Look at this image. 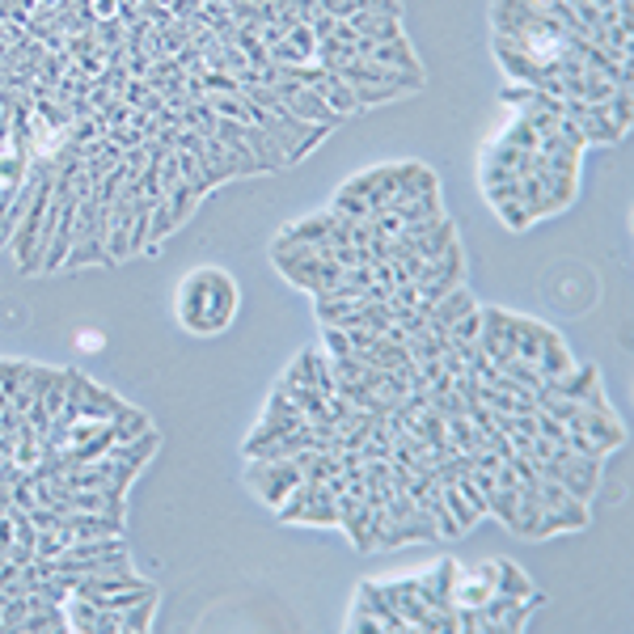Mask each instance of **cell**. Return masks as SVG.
<instances>
[{"instance_id":"25","label":"cell","mask_w":634,"mask_h":634,"mask_svg":"<svg viewBox=\"0 0 634 634\" xmlns=\"http://www.w3.org/2000/svg\"><path fill=\"white\" fill-rule=\"evenodd\" d=\"M119 9L123 0H89V22H119Z\"/></svg>"},{"instance_id":"16","label":"cell","mask_w":634,"mask_h":634,"mask_svg":"<svg viewBox=\"0 0 634 634\" xmlns=\"http://www.w3.org/2000/svg\"><path fill=\"white\" fill-rule=\"evenodd\" d=\"M495 593L520 596V600H533V605H542V600H546V596L533 588V580L516 567L512 558H495Z\"/></svg>"},{"instance_id":"9","label":"cell","mask_w":634,"mask_h":634,"mask_svg":"<svg viewBox=\"0 0 634 634\" xmlns=\"http://www.w3.org/2000/svg\"><path fill=\"white\" fill-rule=\"evenodd\" d=\"M562 115L580 127V136L588 144H618L626 131L605 115V106H593V102H575V98H562Z\"/></svg>"},{"instance_id":"21","label":"cell","mask_w":634,"mask_h":634,"mask_svg":"<svg viewBox=\"0 0 634 634\" xmlns=\"http://www.w3.org/2000/svg\"><path fill=\"white\" fill-rule=\"evenodd\" d=\"M605 115L618 123L622 131L631 127V119H634V85H618V89L609 93V102H605Z\"/></svg>"},{"instance_id":"24","label":"cell","mask_w":634,"mask_h":634,"mask_svg":"<svg viewBox=\"0 0 634 634\" xmlns=\"http://www.w3.org/2000/svg\"><path fill=\"white\" fill-rule=\"evenodd\" d=\"M495 212L504 216V225H508V229H529V225H533V216H529V207H524L520 199H508V203H495Z\"/></svg>"},{"instance_id":"1","label":"cell","mask_w":634,"mask_h":634,"mask_svg":"<svg viewBox=\"0 0 634 634\" xmlns=\"http://www.w3.org/2000/svg\"><path fill=\"white\" fill-rule=\"evenodd\" d=\"M238 305L241 288L225 267H199V271H191L178 283V296H174L178 326L187 334H195V339L225 334L233 326V317H238Z\"/></svg>"},{"instance_id":"8","label":"cell","mask_w":634,"mask_h":634,"mask_svg":"<svg viewBox=\"0 0 634 634\" xmlns=\"http://www.w3.org/2000/svg\"><path fill=\"white\" fill-rule=\"evenodd\" d=\"M309 419L288 402V394L276 385V394H271V402H267V415H263V423L250 432V440H245V448H254V444H267V440H279V436H292V432H301Z\"/></svg>"},{"instance_id":"17","label":"cell","mask_w":634,"mask_h":634,"mask_svg":"<svg viewBox=\"0 0 634 634\" xmlns=\"http://www.w3.org/2000/svg\"><path fill=\"white\" fill-rule=\"evenodd\" d=\"M339 225H343V220H339L334 212H314V216H305V220L288 225L279 238H283V241H330Z\"/></svg>"},{"instance_id":"22","label":"cell","mask_w":634,"mask_h":634,"mask_svg":"<svg viewBox=\"0 0 634 634\" xmlns=\"http://www.w3.org/2000/svg\"><path fill=\"white\" fill-rule=\"evenodd\" d=\"M499 140H504V144H512V149H520V153H537V131H533V123L524 119V115H516Z\"/></svg>"},{"instance_id":"20","label":"cell","mask_w":634,"mask_h":634,"mask_svg":"<svg viewBox=\"0 0 634 634\" xmlns=\"http://www.w3.org/2000/svg\"><path fill=\"white\" fill-rule=\"evenodd\" d=\"M347 631L352 634H364V631H381V634H390L394 626H390V618H381L364 596L356 593V605H352V618H347Z\"/></svg>"},{"instance_id":"11","label":"cell","mask_w":634,"mask_h":634,"mask_svg":"<svg viewBox=\"0 0 634 634\" xmlns=\"http://www.w3.org/2000/svg\"><path fill=\"white\" fill-rule=\"evenodd\" d=\"M478 613H482V626L486 631H520L524 622H529V613H533V600H520V596H504V593H491L482 605H478Z\"/></svg>"},{"instance_id":"26","label":"cell","mask_w":634,"mask_h":634,"mask_svg":"<svg viewBox=\"0 0 634 634\" xmlns=\"http://www.w3.org/2000/svg\"><path fill=\"white\" fill-rule=\"evenodd\" d=\"M524 9H533V13H542V17H555L558 22V13L567 9V0H520Z\"/></svg>"},{"instance_id":"5","label":"cell","mask_w":634,"mask_h":634,"mask_svg":"<svg viewBox=\"0 0 634 634\" xmlns=\"http://www.w3.org/2000/svg\"><path fill=\"white\" fill-rule=\"evenodd\" d=\"M567 432L584 436L600 457L626 444V428H622V419H618L613 410H593V406H575L571 419H567Z\"/></svg>"},{"instance_id":"15","label":"cell","mask_w":634,"mask_h":634,"mask_svg":"<svg viewBox=\"0 0 634 634\" xmlns=\"http://www.w3.org/2000/svg\"><path fill=\"white\" fill-rule=\"evenodd\" d=\"M575 368V359L567 352V343L558 339L555 326H546V339H542V356H537V372H542V381H558V377H567Z\"/></svg>"},{"instance_id":"4","label":"cell","mask_w":634,"mask_h":634,"mask_svg":"<svg viewBox=\"0 0 634 634\" xmlns=\"http://www.w3.org/2000/svg\"><path fill=\"white\" fill-rule=\"evenodd\" d=\"M301 466L292 461V457H271V461H250V470H245V486L267 504V508H279L288 495H292V486L301 482Z\"/></svg>"},{"instance_id":"14","label":"cell","mask_w":634,"mask_h":634,"mask_svg":"<svg viewBox=\"0 0 634 634\" xmlns=\"http://www.w3.org/2000/svg\"><path fill=\"white\" fill-rule=\"evenodd\" d=\"M288 385H314V390H321V394H334V377H330V359L321 356L317 347H309V352H301L296 356V364L288 368V377H283Z\"/></svg>"},{"instance_id":"6","label":"cell","mask_w":634,"mask_h":634,"mask_svg":"<svg viewBox=\"0 0 634 634\" xmlns=\"http://www.w3.org/2000/svg\"><path fill=\"white\" fill-rule=\"evenodd\" d=\"M276 98L283 102V111L292 115V119H305V123H321V127H343V115H334L326 102H321V93L309 89V85H301V80L283 77L276 85Z\"/></svg>"},{"instance_id":"23","label":"cell","mask_w":634,"mask_h":634,"mask_svg":"<svg viewBox=\"0 0 634 634\" xmlns=\"http://www.w3.org/2000/svg\"><path fill=\"white\" fill-rule=\"evenodd\" d=\"M478 326H482V314H478V309H470V314L457 317V321L448 326V339H444V343H474Z\"/></svg>"},{"instance_id":"3","label":"cell","mask_w":634,"mask_h":634,"mask_svg":"<svg viewBox=\"0 0 634 634\" xmlns=\"http://www.w3.org/2000/svg\"><path fill=\"white\" fill-rule=\"evenodd\" d=\"M339 77L347 80V85H356V89H385V93H394V98H410V93H419L428 77L423 73H402V68H385V64H372V60H352V64H343L339 68Z\"/></svg>"},{"instance_id":"7","label":"cell","mask_w":634,"mask_h":634,"mask_svg":"<svg viewBox=\"0 0 634 634\" xmlns=\"http://www.w3.org/2000/svg\"><path fill=\"white\" fill-rule=\"evenodd\" d=\"M478 314H482V326H478L474 347L486 359H491L495 368H504V364L516 356V347H512V314H508V309H495V305H486V309H478Z\"/></svg>"},{"instance_id":"10","label":"cell","mask_w":634,"mask_h":634,"mask_svg":"<svg viewBox=\"0 0 634 634\" xmlns=\"http://www.w3.org/2000/svg\"><path fill=\"white\" fill-rule=\"evenodd\" d=\"M457 580H461V567H457V558H440L436 567L423 575V580H415V593L423 596L436 613H453V588H457Z\"/></svg>"},{"instance_id":"2","label":"cell","mask_w":634,"mask_h":634,"mask_svg":"<svg viewBox=\"0 0 634 634\" xmlns=\"http://www.w3.org/2000/svg\"><path fill=\"white\" fill-rule=\"evenodd\" d=\"M537 474L558 482L567 495H575V499L593 504L596 486H600V457H584V453L562 448V457H558V461H537Z\"/></svg>"},{"instance_id":"18","label":"cell","mask_w":634,"mask_h":634,"mask_svg":"<svg viewBox=\"0 0 634 634\" xmlns=\"http://www.w3.org/2000/svg\"><path fill=\"white\" fill-rule=\"evenodd\" d=\"M241 136H245V149H250V157L258 161V169H267V174H276L283 157H279V149L271 144V136L258 127V123H241Z\"/></svg>"},{"instance_id":"19","label":"cell","mask_w":634,"mask_h":634,"mask_svg":"<svg viewBox=\"0 0 634 634\" xmlns=\"http://www.w3.org/2000/svg\"><path fill=\"white\" fill-rule=\"evenodd\" d=\"M440 495H444V508H448V516L457 520L461 533H470L478 520H482V512H474V508L466 504V495L457 491V482H440Z\"/></svg>"},{"instance_id":"13","label":"cell","mask_w":634,"mask_h":634,"mask_svg":"<svg viewBox=\"0 0 634 634\" xmlns=\"http://www.w3.org/2000/svg\"><path fill=\"white\" fill-rule=\"evenodd\" d=\"M470 309H478V301L466 292V283H457V288H448L440 301H432V314H428V330L436 334V339H448V326L457 321V317H466Z\"/></svg>"},{"instance_id":"12","label":"cell","mask_w":634,"mask_h":634,"mask_svg":"<svg viewBox=\"0 0 634 634\" xmlns=\"http://www.w3.org/2000/svg\"><path fill=\"white\" fill-rule=\"evenodd\" d=\"M356 55L359 60H372V64H385V68H402V73H423V64H419V55H415V47H410L406 35L390 42L356 39Z\"/></svg>"}]
</instances>
